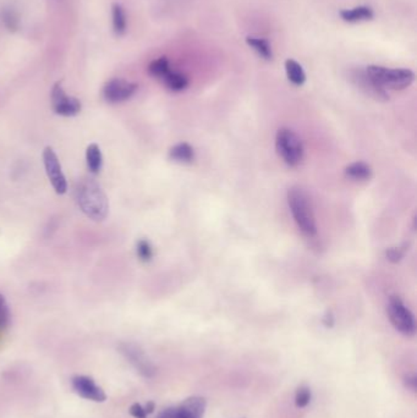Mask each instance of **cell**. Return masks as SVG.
Instances as JSON below:
<instances>
[{"mask_svg": "<svg viewBox=\"0 0 417 418\" xmlns=\"http://www.w3.org/2000/svg\"><path fill=\"white\" fill-rule=\"evenodd\" d=\"M75 197L87 218L94 222H103L108 217V198L96 179L91 177L81 179L75 189Z\"/></svg>", "mask_w": 417, "mask_h": 418, "instance_id": "obj_1", "label": "cell"}, {"mask_svg": "<svg viewBox=\"0 0 417 418\" xmlns=\"http://www.w3.org/2000/svg\"><path fill=\"white\" fill-rule=\"evenodd\" d=\"M288 205L299 229L306 236L317 234V225L309 197L305 190L292 187L288 192Z\"/></svg>", "mask_w": 417, "mask_h": 418, "instance_id": "obj_2", "label": "cell"}, {"mask_svg": "<svg viewBox=\"0 0 417 418\" xmlns=\"http://www.w3.org/2000/svg\"><path fill=\"white\" fill-rule=\"evenodd\" d=\"M365 71L367 76L383 90H405L415 80V74L409 69H387L383 66L371 65Z\"/></svg>", "mask_w": 417, "mask_h": 418, "instance_id": "obj_3", "label": "cell"}, {"mask_svg": "<svg viewBox=\"0 0 417 418\" xmlns=\"http://www.w3.org/2000/svg\"><path fill=\"white\" fill-rule=\"evenodd\" d=\"M275 147L280 158L289 166H297L303 158V146L301 138L295 132L283 127L277 132Z\"/></svg>", "mask_w": 417, "mask_h": 418, "instance_id": "obj_4", "label": "cell"}, {"mask_svg": "<svg viewBox=\"0 0 417 418\" xmlns=\"http://www.w3.org/2000/svg\"><path fill=\"white\" fill-rule=\"evenodd\" d=\"M388 317L393 327L406 337H412L416 332V322L412 311L406 307L401 298L392 296L387 307Z\"/></svg>", "mask_w": 417, "mask_h": 418, "instance_id": "obj_5", "label": "cell"}, {"mask_svg": "<svg viewBox=\"0 0 417 418\" xmlns=\"http://www.w3.org/2000/svg\"><path fill=\"white\" fill-rule=\"evenodd\" d=\"M119 350L121 354L125 356L126 360L130 362L132 366L142 374L143 377L146 378L155 377V372H157L155 366L140 346L132 344V343H121L119 345Z\"/></svg>", "mask_w": 417, "mask_h": 418, "instance_id": "obj_6", "label": "cell"}, {"mask_svg": "<svg viewBox=\"0 0 417 418\" xmlns=\"http://www.w3.org/2000/svg\"><path fill=\"white\" fill-rule=\"evenodd\" d=\"M43 163L46 168L47 175L58 195H64L68 191V183L62 170V166L58 159V155L52 147H47L43 151Z\"/></svg>", "mask_w": 417, "mask_h": 418, "instance_id": "obj_7", "label": "cell"}, {"mask_svg": "<svg viewBox=\"0 0 417 418\" xmlns=\"http://www.w3.org/2000/svg\"><path fill=\"white\" fill-rule=\"evenodd\" d=\"M52 107L54 113L62 116H74L81 112L80 101L68 96L59 82L53 86Z\"/></svg>", "mask_w": 417, "mask_h": 418, "instance_id": "obj_8", "label": "cell"}, {"mask_svg": "<svg viewBox=\"0 0 417 418\" xmlns=\"http://www.w3.org/2000/svg\"><path fill=\"white\" fill-rule=\"evenodd\" d=\"M138 85L123 79L108 81L103 88V97L109 103L125 102L136 93Z\"/></svg>", "mask_w": 417, "mask_h": 418, "instance_id": "obj_9", "label": "cell"}, {"mask_svg": "<svg viewBox=\"0 0 417 418\" xmlns=\"http://www.w3.org/2000/svg\"><path fill=\"white\" fill-rule=\"evenodd\" d=\"M71 385L75 393L86 400L94 401V402H104L107 400L104 390L101 387H98L91 377L76 376L71 379Z\"/></svg>", "mask_w": 417, "mask_h": 418, "instance_id": "obj_10", "label": "cell"}, {"mask_svg": "<svg viewBox=\"0 0 417 418\" xmlns=\"http://www.w3.org/2000/svg\"><path fill=\"white\" fill-rule=\"evenodd\" d=\"M207 402L205 397L191 396L184 401L181 405L174 407L173 418H203Z\"/></svg>", "mask_w": 417, "mask_h": 418, "instance_id": "obj_11", "label": "cell"}, {"mask_svg": "<svg viewBox=\"0 0 417 418\" xmlns=\"http://www.w3.org/2000/svg\"><path fill=\"white\" fill-rule=\"evenodd\" d=\"M354 82L360 87L362 91L366 92L367 94H370L371 97L377 98V99H387L388 96L386 93V90H383L381 87L377 86L373 81L367 76L366 71H356L354 75Z\"/></svg>", "mask_w": 417, "mask_h": 418, "instance_id": "obj_12", "label": "cell"}, {"mask_svg": "<svg viewBox=\"0 0 417 418\" xmlns=\"http://www.w3.org/2000/svg\"><path fill=\"white\" fill-rule=\"evenodd\" d=\"M375 16L373 10L368 6H359L355 9H348L340 12V18L345 23H361V21H370Z\"/></svg>", "mask_w": 417, "mask_h": 418, "instance_id": "obj_13", "label": "cell"}, {"mask_svg": "<svg viewBox=\"0 0 417 418\" xmlns=\"http://www.w3.org/2000/svg\"><path fill=\"white\" fill-rule=\"evenodd\" d=\"M345 174L349 179H353L356 181H366L371 179L372 169L371 166L364 161H355L353 164L346 166Z\"/></svg>", "mask_w": 417, "mask_h": 418, "instance_id": "obj_14", "label": "cell"}, {"mask_svg": "<svg viewBox=\"0 0 417 418\" xmlns=\"http://www.w3.org/2000/svg\"><path fill=\"white\" fill-rule=\"evenodd\" d=\"M86 161L87 168L92 174H98L101 172L103 166V155L98 144H91L87 147Z\"/></svg>", "mask_w": 417, "mask_h": 418, "instance_id": "obj_15", "label": "cell"}, {"mask_svg": "<svg viewBox=\"0 0 417 418\" xmlns=\"http://www.w3.org/2000/svg\"><path fill=\"white\" fill-rule=\"evenodd\" d=\"M286 76L292 85L303 86L306 81V74L300 64L292 59H288L286 62Z\"/></svg>", "mask_w": 417, "mask_h": 418, "instance_id": "obj_16", "label": "cell"}, {"mask_svg": "<svg viewBox=\"0 0 417 418\" xmlns=\"http://www.w3.org/2000/svg\"><path fill=\"white\" fill-rule=\"evenodd\" d=\"M169 157L179 163H191L194 159V151L189 144L184 142L174 146L169 152Z\"/></svg>", "mask_w": 417, "mask_h": 418, "instance_id": "obj_17", "label": "cell"}, {"mask_svg": "<svg viewBox=\"0 0 417 418\" xmlns=\"http://www.w3.org/2000/svg\"><path fill=\"white\" fill-rule=\"evenodd\" d=\"M162 81L164 82L166 88L173 92L184 91L186 87L189 86V79L185 75L174 73V71H170Z\"/></svg>", "mask_w": 417, "mask_h": 418, "instance_id": "obj_18", "label": "cell"}, {"mask_svg": "<svg viewBox=\"0 0 417 418\" xmlns=\"http://www.w3.org/2000/svg\"><path fill=\"white\" fill-rule=\"evenodd\" d=\"M112 14H113V29H114L115 35H125L126 14L124 8L121 4H113Z\"/></svg>", "mask_w": 417, "mask_h": 418, "instance_id": "obj_19", "label": "cell"}, {"mask_svg": "<svg viewBox=\"0 0 417 418\" xmlns=\"http://www.w3.org/2000/svg\"><path fill=\"white\" fill-rule=\"evenodd\" d=\"M170 71H172L170 70V64H169V60L166 57H160V59H157L155 62L149 64V75L153 76L155 79L163 80Z\"/></svg>", "mask_w": 417, "mask_h": 418, "instance_id": "obj_20", "label": "cell"}, {"mask_svg": "<svg viewBox=\"0 0 417 418\" xmlns=\"http://www.w3.org/2000/svg\"><path fill=\"white\" fill-rule=\"evenodd\" d=\"M247 44L251 47L252 49H255L256 52L266 60H272L273 59V53L272 48L269 46L268 42L262 38H255V37H247L246 38Z\"/></svg>", "mask_w": 417, "mask_h": 418, "instance_id": "obj_21", "label": "cell"}, {"mask_svg": "<svg viewBox=\"0 0 417 418\" xmlns=\"http://www.w3.org/2000/svg\"><path fill=\"white\" fill-rule=\"evenodd\" d=\"M1 18H3V23L6 26V29L9 31H16L20 26V18L16 12L12 9V8H5L3 12H1Z\"/></svg>", "mask_w": 417, "mask_h": 418, "instance_id": "obj_22", "label": "cell"}, {"mask_svg": "<svg viewBox=\"0 0 417 418\" xmlns=\"http://www.w3.org/2000/svg\"><path fill=\"white\" fill-rule=\"evenodd\" d=\"M136 253H138V257L142 262H149L153 258V248L151 246L149 241L144 240V239L138 241Z\"/></svg>", "mask_w": 417, "mask_h": 418, "instance_id": "obj_23", "label": "cell"}, {"mask_svg": "<svg viewBox=\"0 0 417 418\" xmlns=\"http://www.w3.org/2000/svg\"><path fill=\"white\" fill-rule=\"evenodd\" d=\"M311 400V390L306 385H301L300 388H297L296 395H295V405L299 408H303L309 405Z\"/></svg>", "mask_w": 417, "mask_h": 418, "instance_id": "obj_24", "label": "cell"}, {"mask_svg": "<svg viewBox=\"0 0 417 418\" xmlns=\"http://www.w3.org/2000/svg\"><path fill=\"white\" fill-rule=\"evenodd\" d=\"M10 322V312L5 298L0 293V328H5Z\"/></svg>", "mask_w": 417, "mask_h": 418, "instance_id": "obj_25", "label": "cell"}, {"mask_svg": "<svg viewBox=\"0 0 417 418\" xmlns=\"http://www.w3.org/2000/svg\"><path fill=\"white\" fill-rule=\"evenodd\" d=\"M404 254H405V250L400 247H394L387 251V258L390 262H394V263L399 262L400 259L404 257Z\"/></svg>", "mask_w": 417, "mask_h": 418, "instance_id": "obj_26", "label": "cell"}, {"mask_svg": "<svg viewBox=\"0 0 417 418\" xmlns=\"http://www.w3.org/2000/svg\"><path fill=\"white\" fill-rule=\"evenodd\" d=\"M130 415L134 416L135 418H147V413H146V410H144V406L142 405H140V404H134L130 407Z\"/></svg>", "mask_w": 417, "mask_h": 418, "instance_id": "obj_27", "label": "cell"}, {"mask_svg": "<svg viewBox=\"0 0 417 418\" xmlns=\"http://www.w3.org/2000/svg\"><path fill=\"white\" fill-rule=\"evenodd\" d=\"M404 383H405L406 388L412 389V391H416L417 378L415 374H409V376H406L405 379H404Z\"/></svg>", "mask_w": 417, "mask_h": 418, "instance_id": "obj_28", "label": "cell"}, {"mask_svg": "<svg viewBox=\"0 0 417 418\" xmlns=\"http://www.w3.org/2000/svg\"><path fill=\"white\" fill-rule=\"evenodd\" d=\"M323 324L327 328H331L334 326V317L331 315V312H327V315L323 318Z\"/></svg>", "mask_w": 417, "mask_h": 418, "instance_id": "obj_29", "label": "cell"}, {"mask_svg": "<svg viewBox=\"0 0 417 418\" xmlns=\"http://www.w3.org/2000/svg\"><path fill=\"white\" fill-rule=\"evenodd\" d=\"M173 415H174V407H168L166 410H163L157 418H173Z\"/></svg>", "mask_w": 417, "mask_h": 418, "instance_id": "obj_30", "label": "cell"}, {"mask_svg": "<svg viewBox=\"0 0 417 418\" xmlns=\"http://www.w3.org/2000/svg\"><path fill=\"white\" fill-rule=\"evenodd\" d=\"M155 402H152V401L147 402V404H146V406H144V410H146L147 415H151V413H153V411H155Z\"/></svg>", "mask_w": 417, "mask_h": 418, "instance_id": "obj_31", "label": "cell"}]
</instances>
